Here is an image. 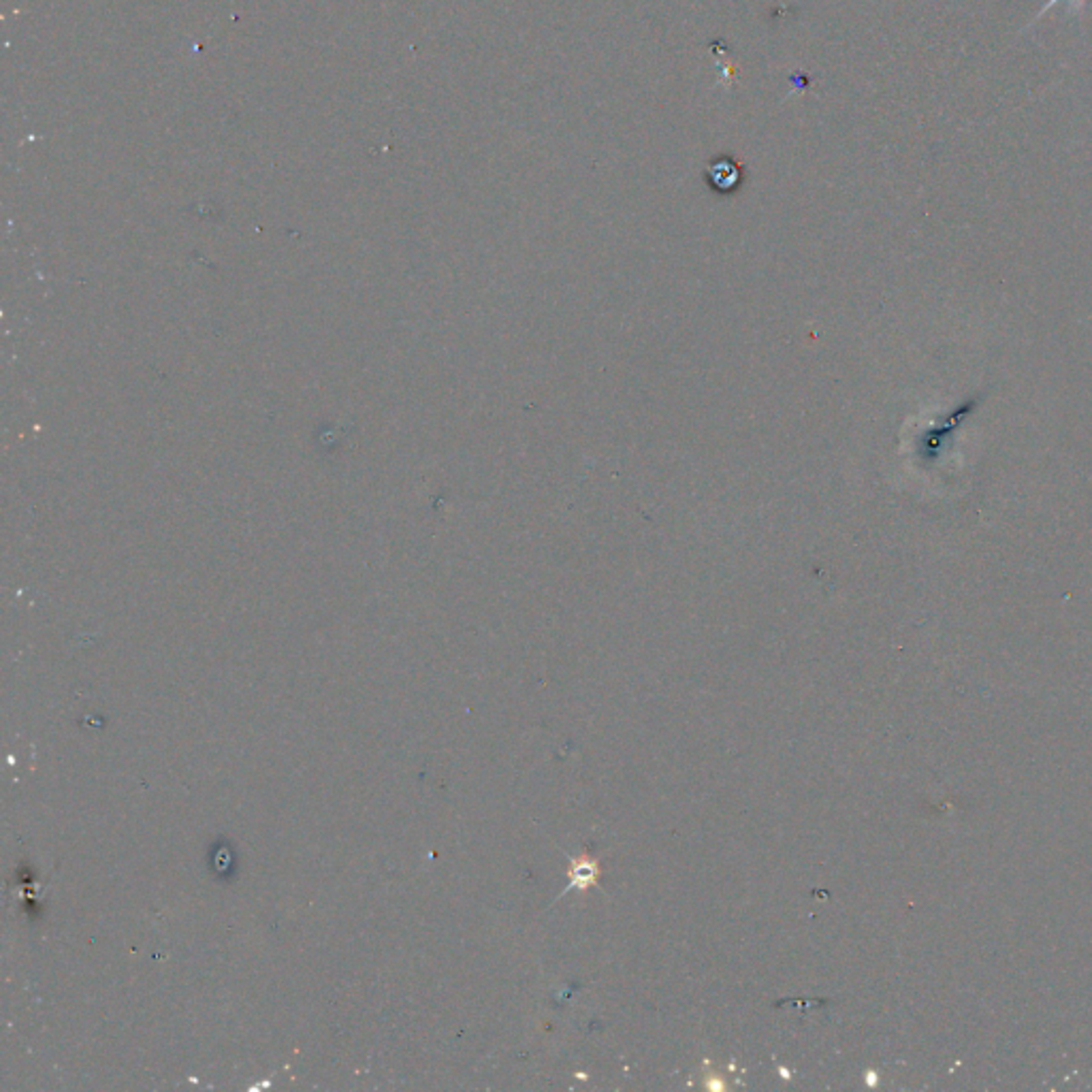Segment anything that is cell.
Listing matches in <instances>:
<instances>
[{
  "instance_id": "6da1fadb",
  "label": "cell",
  "mask_w": 1092,
  "mask_h": 1092,
  "mask_svg": "<svg viewBox=\"0 0 1092 1092\" xmlns=\"http://www.w3.org/2000/svg\"><path fill=\"white\" fill-rule=\"evenodd\" d=\"M568 877H570L568 890L585 892L587 888H591V886L598 884V877H600V862H598L595 858H591V856L572 858V860H570V868H568Z\"/></svg>"
},
{
  "instance_id": "7a4b0ae2",
  "label": "cell",
  "mask_w": 1092,
  "mask_h": 1092,
  "mask_svg": "<svg viewBox=\"0 0 1092 1092\" xmlns=\"http://www.w3.org/2000/svg\"><path fill=\"white\" fill-rule=\"evenodd\" d=\"M1060 3H1069V11H1071V13H1082V9L1086 7V0H1048V3H1046V5L1042 7V9H1039L1037 18H1033V22H1030L1028 26H1033L1035 22H1039V20H1042V18H1044V15H1046V13L1050 11V9H1054V7H1056V5H1060ZM1028 26H1026V28H1028Z\"/></svg>"
}]
</instances>
